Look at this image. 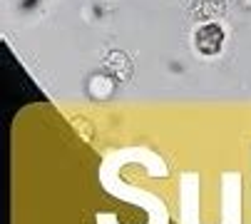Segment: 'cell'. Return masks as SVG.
<instances>
[{
	"label": "cell",
	"instance_id": "obj_3",
	"mask_svg": "<svg viewBox=\"0 0 251 224\" xmlns=\"http://www.w3.org/2000/svg\"><path fill=\"white\" fill-rule=\"evenodd\" d=\"M219 224H241V172H222V222Z\"/></svg>",
	"mask_w": 251,
	"mask_h": 224
},
{
	"label": "cell",
	"instance_id": "obj_1",
	"mask_svg": "<svg viewBox=\"0 0 251 224\" xmlns=\"http://www.w3.org/2000/svg\"><path fill=\"white\" fill-rule=\"evenodd\" d=\"M125 165H139V167H145V172L150 177L164 179L169 174L167 162L150 147H122V149H115V152L104 155V160L100 165V184L110 197L145 209L147 212V224H169V212H167L164 199L157 197L150 190H142V187L127 182L122 177ZM95 222L97 224H120L117 214H112V212H97Z\"/></svg>",
	"mask_w": 251,
	"mask_h": 224
},
{
	"label": "cell",
	"instance_id": "obj_2",
	"mask_svg": "<svg viewBox=\"0 0 251 224\" xmlns=\"http://www.w3.org/2000/svg\"><path fill=\"white\" fill-rule=\"evenodd\" d=\"M199 172H182V177H179V224H204L199 212Z\"/></svg>",
	"mask_w": 251,
	"mask_h": 224
}]
</instances>
